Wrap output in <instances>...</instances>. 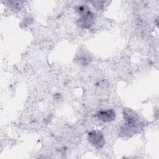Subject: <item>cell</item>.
Returning a JSON list of instances; mask_svg holds the SVG:
<instances>
[{"label": "cell", "instance_id": "1", "mask_svg": "<svg viewBox=\"0 0 159 159\" xmlns=\"http://www.w3.org/2000/svg\"><path fill=\"white\" fill-rule=\"evenodd\" d=\"M79 15L77 24L81 28L89 29L94 22V16L86 5H80L76 7Z\"/></svg>", "mask_w": 159, "mask_h": 159}, {"label": "cell", "instance_id": "2", "mask_svg": "<svg viewBox=\"0 0 159 159\" xmlns=\"http://www.w3.org/2000/svg\"><path fill=\"white\" fill-rule=\"evenodd\" d=\"M87 139L89 142L95 148L99 149L104 147L105 139L102 133L97 130H93L88 132Z\"/></svg>", "mask_w": 159, "mask_h": 159}, {"label": "cell", "instance_id": "3", "mask_svg": "<svg viewBox=\"0 0 159 159\" xmlns=\"http://www.w3.org/2000/svg\"><path fill=\"white\" fill-rule=\"evenodd\" d=\"M124 118L126 121V129L134 128L136 126L138 121L137 115L131 109H126L124 111Z\"/></svg>", "mask_w": 159, "mask_h": 159}, {"label": "cell", "instance_id": "4", "mask_svg": "<svg viewBox=\"0 0 159 159\" xmlns=\"http://www.w3.org/2000/svg\"><path fill=\"white\" fill-rule=\"evenodd\" d=\"M96 116L98 118L104 122H111L116 118V113L112 109L106 111H99L97 112Z\"/></svg>", "mask_w": 159, "mask_h": 159}]
</instances>
